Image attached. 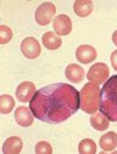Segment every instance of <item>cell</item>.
<instances>
[{"label": "cell", "instance_id": "7a4b0ae2", "mask_svg": "<svg viewBox=\"0 0 117 154\" xmlns=\"http://www.w3.org/2000/svg\"><path fill=\"white\" fill-rule=\"evenodd\" d=\"M110 122H117V75H112L101 88L100 109Z\"/></svg>", "mask_w": 117, "mask_h": 154}, {"label": "cell", "instance_id": "3957f363", "mask_svg": "<svg viewBox=\"0 0 117 154\" xmlns=\"http://www.w3.org/2000/svg\"><path fill=\"white\" fill-rule=\"evenodd\" d=\"M81 109L84 113L93 114L100 109L101 89L94 83H87L80 91Z\"/></svg>", "mask_w": 117, "mask_h": 154}, {"label": "cell", "instance_id": "e0dca14e", "mask_svg": "<svg viewBox=\"0 0 117 154\" xmlns=\"http://www.w3.org/2000/svg\"><path fill=\"white\" fill-rule=\"evenodd\" d=\"M78 152L81 154H95L96 153V143L90 138H84L78 144Z\"/></svg>", "mask_w": 117, "mask_h": 154}, {"label": "cell", "instance_id": "8fae6325", "mask_svg": "<svg viewBox=\"0 0 117 154\" xmlns=\"http://www.w3.org/2000/svg\"><path fill=\"white\" fill-rule=\"evenodd\" d=\"M65 75H66V78L73 83V84H77V83H81L83 79H84V69L81 67V66H78L76 63H71L66 67V70H65Z\"/></svg>", "mask_w": 117, "mask_h": 154}, {"label": "cell", "instance_id": "ba28073f", "mask_svg": "<svg viewBox=\"0 0 117 154\" xmlns=\"http://www.w3.org/2000/svg\"><path fill=\"white\" fill-rule=\"evenodd\" d=\"M34 114L29 107H18L15 110V120L22 128H29L34 122Z\"/></svg>", "mask_w": 117, "mask_h": 154}, {"label": "cell", "instance_id": "4fadbf2b", "mask_svg": "<svg viewBox=\"0 0 117 154\" xmlns=\"http://www.w3.org/2000/svg\"><path fill=\"white\" fill-rule=\"evenodd\" d=\"M73 11L80 17H87L93 12L92 0H76L73 3Z\"/></svg>", "mask_w": 117, "mask_h": 154}, {"label": "cell", "instance_id": "8992f818", "mask_svg": "<svg viewBox=\"0 0 117 154\" xmlns=\"http://www.w3.org/2000/svg\"><path fill=\"white\" fill-rule=\"evenodd\" d=\"M21 52L23 54L24 57H27L29 60H35L41 55L42 48L35 38L28 36V38H24L21 43Z\"/></svg>", "mask_w": 117, "mask_h": 154}, {"label": "cell", "instance_id": "52a82bcc", "mask_svg": "<svg viewBox=\"0 0 117 154\" xmlns=\"http://www.w3.org/2000/svg\"><path fill=\"white\" fill-rule=\"evenodd\" d=\"M53 27H54V30L57 35L65 36V35H68L72 30V21L70 18V16L61 14L54 18Z\"/></svg>", "mask_w": 117, "mask_h": 154}, {"label": "cell", "instance_id": "9c48e42d", "mask_svg": "<svg viewBox=\"0 0 117 154\" xmlns=\"http://www.w3.org/2000/svg\"><path fill=\"white\" fill-rule=\"evenodd\" d=\"M37 92V89L34 86L33 83L31 82H23L17 86L16 90V97L20 102L26 103V102H31V100L34 97Z\"/></svg>", "mask_w": 117, "mask_h": 154}, {"label": "cell", "instance_id": "44dd1931", "mask_svg": "<svg viewBox=\"0 0 117 154\" xmlns=\"http://www.w3.org/2000/svg\"><path fill=\"white\" fill-rule=\"evenodd\" d=\"M110 61H111V66L115 70H117V50L113 51L110 56Z\"/></svg>", "mask_w": 117, "mask_h": 154}, {"label": "cell", "instance_id": "d6986e66", "mask_svg": "<svg viewBox=\"0 0 117 154\" xmlns=\"http://www.w3.org/2000/svg\"><path fill=\"white\" fill-rule=\"evenodd\" d=\"M12 39V30L8 26H0V44H8Z\"/></svg>", "mask_w": 117, "mask_h": 154}, {"label": "cell", "instance_id": "ffe728a7", "mask_svg": "<svg viewBox=\"0 0 117 154\" xmlns=\"http://www.w3.org/2000/svg\"><path fill=\"white\" fill-rule=\"evenodd\" d=\"M35 153L37 154H51L53 153V147L49 142L41 141L35 144Z\"/></svg>", "mask_w": 117, "mask_h": 154}, {"label": "cell", "instance_id": "30bf717a", "mask_svg": "<svg viewBox=\"0 0 117 154\" xmlns=\"http://www.w3.org/2000/svg\"><path fill=\"white\" fill-rule=\"evenodd\" d=\"M76 58L83 64H88L96 58V50L92 45H81L76 50Z\"/></svg>", "mask_w": 117, "mask_h": 154}, {"label": "cell", "instance_id": "2e32d148", "mask_svg": "<svg viewBox=\"0 0 117 154\" xmlns=\"http://www.w3.org/2000/svg\"><path fill=\"white\" fill-rule=\"evenodd\" d=\"M43 45L48 50H57L62 45V39L61 36L57 35L55 32H48L42 36Z\"/></svg>", "mask_w": 117, "mask_h": 154}, {"label": "cell", "instance_id": "9a60e30c", "mask_svg": "<svg viewBox=\"0 0 117 154\" xmlns=\"http://www.w3.org/2000/svg\"><path fill=\"white\" fill-rule=\"evenodd\" d=\"M99 146L102 148V152H101V153L112 152V150L117 147V134L113 132V131H110V132L102 135V136L100 137Z\"/></svg>", "mask_w": 117, "mask_h": 154}, {"label": "cell", "instance_id": "5b68a950", "mask_svg": "<svg viewBox=\"0 0 117 154\" xmlns=\"http://www.w3.org/2000/svg\"><path fill=\"white\" fill-rule=\"evenodd\" d=\"M109 75H110V70L107 64L100 62L93 64L88 70V80L96 85H101L107 82Z\"/></svg>", "mask_w": 117, "mask_h": 154}, {"label": "cell", "instance_id": "6da1fadb", "mask_svg": "<svg viewBox=\"0 0 117 154\" xmlns=\"http://www.w3.org/2000/svg\"><path fill=\"white\" fill-rule=\"evenodd\" d=\"M34 117L47 124L59 125L81 108L80 92L72 85L56 83L39 89L29 102Z\"/></svg>", "mask_w": 117, "mask_h": 154}, {"label": "cell", "instance_id": "7c38bea8", "mask_svg": "<svg viewBox=\"0 0 117 154\" xmlns=\"http://www.w3.org/2000/svg\"><path fill=\"white\" fill-rule=\"evenodd\" d=\"M22 140L17 136L9 137L3 144V153L4 154H18L22 150Z\"/></svg>", "mask_w": 117, "mask_h": 154}, {"label": "cell", "instance_id": "5bb4252c", "mask_svg": "<svg viewBox=\"0 0 117 154\" xmlns=\"http://www.w3.org/2000/svg\"><path fill=\"white\" fill-rule=\"evenodd\" d=\"M90 125L95 130H98V131H105L110 126V120L107 119V117L104 113H101L99 110V112H95V113L92 114V117H90Z\"/></svg>", "mask_w": 117, "mask_h": 154}, {"label": "cell", "instance_id": "7402d4cb", "mask_svg": "<svg viewBox=\"0 0 117 154\" xmlns=\"http://www.w3.org/2000/svg\"><path fill=\"white\" fill-rule=\"evenodd\" d=\"M112 42H113V44L117 46V30L113 32V34H112Z\"/></svg>", "mask_w": 117, "mask_h": 154}, {"label": "cell", "instance_id": "ac0fdd59", "mask_svg": "<svg viewBox=\"0 0 117 154\" xmlns=\"http://www.w3.org/2000/svg\"><path fill=\"white\" fill-rule=\"evenodd\" d=\"M15 107V101L10 95H2L0 96V113L9 114Z\"/></svg>", "mask_w": 117, "mask_h": 154}, {"label": "cell", "instance_id": "277c9868", "mask_svg": "<svg viewBox=\"0 0 117 154\" xmlns=\"http://www.w3.org/2000/svg\"><path fill=\"white\" fill-rule=\"evenodd\" d=\"M55 14H56V8L53 3H43L41 4L37 10H35V15H34V18H35V22L39 24V26H47L49 24L51 21H54V17H55Z\"/></svg>", "mask_w": 117, "mask_h": 154}]
</instances>
